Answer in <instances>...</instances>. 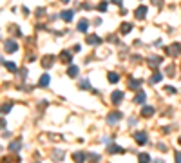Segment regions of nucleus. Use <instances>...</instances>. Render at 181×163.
Wrapping results in <instances>:
<instances>
[{
    "instance_id": "nucleus-1",
    "label": "nucleus",
    "mask_w": 181,
    "mask_h": 163,
    "mask_svg": "<svg viewBox=\"0 0 181 163\" xmlns=\"http://www.w3.org/2000/svg\"><path fill=\"white\" fill-rule=\"evenodd\" d=\"M165 53H167V56H179L181 55V44L179 42H174L172 45L165 47Z\"/></svg>"
},
{
    "instance_id": "nucleus-2",
    "label": "nucleus",
    "mask_w": 181,
    "mask_h": 163,
    "mask_svg": "<svg viewBox=\"0 0 181 163\" xmlns=\"http://www.w3.org/2000/svg\"><path fill=\"white\" fill-rule=\"evenodd\" d=\"M123 118V114H121L120 111H114V112H109L107 114V123H111V125H114V123H118Z\"/></svg>"
},
{
    "instance_id": "nucleus-3",
    "label": "nucleus",
    "mask_w": 181,
    "mask_h": 163,
    "mask_svg": "<svg viewBox=\"0 0 181 163\" xmlns=\"http://www.w3.org/2000/svg\"><path fill=\"white\" fill-rule=\"evenodd\" d=\"M134 140H136V143H138V145H145V143L149 142L147 132H143V131H140V132H134Z\"/></svg>"
},
{
    "instance_id": "nucleus-4",
    "label": "nucleus",
    "mask_w": 181,
    "mask_h": 163,
    "mask_svg": "<svg viewBox=\"0 0 181 163\" xmlns=\"http://www.w3.org/2000/svg\"><path fill=\"white\" fill-rule=\"evenodd\" d=\"M154 112H156V109H154L152 105H143V107H141V116H143V118H149V116H152Z\"/></svg>"
},
{
    "instance_id": "nucleus-5",
    "label": "nucleus",
    "mask_w": 181,
    "mask_h": 163,
    "mask_svg": "<svg viewBox=\"0 0 181 163\" xmlns=\"http://www.w3.org/2000/svg\"><path fill=\"white\" fill-rule=\"evenodd\" d=\"M134 17H136V20H143V18L147 17V6H140V7L134 11Z\"/></svg>"
},
{
    "instance_id": "nucleus-6",
    "label": "nucleus",
    "mask_w": 181,
    "mask_h": 163,
    "mask_svg": "<svg viewBox=\"0 0 181 163\" xmlns=\"http://www.w3.org/2000/svg\"><path fill=\"white\" fill-rule=\"evenodd\" d=\"M4 45H6V51H7V53H15V51L18 49V44L15 40H6Z\"/></svg>"
},
{
    "instance_id": "nucleus-7",
    "label": "nucleus",
    "mask_w": 181,
    "mask_h": 163,
    "mask_svg": "<svg viewBox=\"0 0 181 163\" xmlns=\"http://www.w3.org/2000/svg\"><path fill=\"white\" fill-rule=\"evenodd\" d=\"M111 100H112V103H114V105H118V103L123 100V91H114V93L111 94Z\"/></svg>"
},
{
    "instance_id": "nucleus-8",
    "label": "nucleus",
    "mask_w": 181,
    "mask_h": 163,
    "mask_svg": "<svg viewBox=\"0 0 181 163\" xmlns=\"http://www.w3.org/2000/svg\"><path fill=\"white\" fill-rule=\"evenodd\" d=\"M53 62H55V56H53V55H45V56L42 58V65H43L45 69H49V67L53 65Z\"/></svg>"
},
{
    "instance_id": "nucleus-9",
    "label": "nucleus",
    "mask_w": 181,
    "mask_h": 163,
    "mask_svg": "<svg viewBox=\"0 0 181 163\" xmlns=\"http://www.w3.org/2000/svg\"><path fill=\"white\" fill-rule=\"evenodd\" d=\"M60 60L63 63H73V55L69 53V51H62L60 53Z\"/></svg>"
},
{
    "instance_id": "nucleus-10",
    "label": "nucleus",
    "mask_w": 181,
    "mask_h": 163,
    "mask_svg": "<svg viewBox=\"0 0 181 163\" xmlns=\"http://www.w3.org/2000/svg\"><path fill=\"white\" fill-rule=\"evenodd\" d=\"M78 73H80V67H78V65H73V63H69L67 74H69L71 78H74V76H78Z\"/></svg>"
},
{
    "instance_id": "nucleus-11",
    "label": "nucleus",
    "mask_w": 181,
    "mask_h": 163,
    "mask_svg": "<svg viewBox=\"0 0 181 163\" xmlns=\"http://www.w3.org/2000/svg\"><path fill=\"white\" fill-rule=\"evenodd\" d=\"M107 150H109V154H123V152H125L120 145H109Z\"/></svg>"
},
{
    "instance_id": "nucleus-12",
    "label": "nucleus",
    "mask_w": 181,
    "mask_h": 163,
    "mask_svg": "<svg viewBox=\"0 0 181 163\" xmlns=\"http://www.w3.org/2000/svg\"><path fill=\"white\" fill-rule=\"evenodd\" d=\"M87 44H91V45H100L101 38L96 36V35H89V36H87Z\"/></svg>"
},
{
    "instance_id": "nucleus-13",
    "label": "nucleus",
    "mask_w": 181,
    "mask_h": 163,
    "mask_svg": "<svg viewBox=\"0 0 181 163\" xmlns=\"http://www.w3.org/2000/svg\"><path fill=\"white\" fill-rule=\"evenodd\" d=\"M147 62H149V65H150L152 69H158V65L161 63V58H160V56H150Z\"/></svg>"
},
{
    "instance_id": "nucleus-14",
    "label": "nucleus",
    "mask_w": 181,
    "mask_h": 163,
    "mask_svg": "<svg viewBox=\"0 0 181 163\" xmlns=\"http://www.w3.org/2000/svg\"><path fill=\"white\" fill-rule=\"evenodd\" d=\"M145 100H147V94H145L143 91H138V94L134 96V102L141 105V103H145Z\"/></svg>"
},
{
    "instance_id": "nucleus-15",
    "label": "nucleus",
    "mask_w": 181,
    "mask_h": 163,
    "mask_svg": "<svg viewBox=\"0 0 181 163\" xmlns=\"http://www.w3.org/2000/svg\"><path fill=\"white\" fill-rule=\"evenodd\" d=\"M73 160H74V163H83L85 161V154H83V152H74V154H73Z\"/></svg>"
},
{
    "instance_id": "nucleus-16",
    "label": "nucleus",
    "mask_w": 181,
    "mask_h": 163,
    "mask_svg": "<svg viewBox=\"0 0 181 163\" xmlns=\"http://www.w3.org/2000/svg\"><path fill=\"white\" fill-rule=\"evenodd\" d=\"M87 27H89V22H87V18H81V20L78 22V31L85 33V31H87Z\"/></svg>"
},
{
    "instance_id": "nucleus-17",
    "label": "nucleus",
    "mask_w": 181,
    "mask_h": 163,
    "mask_svg": "<svg viewBox=\"0 0 181 163\" xmlns=\"http://www.w3.org/2000/svg\"><path fill=\"white\" fill-rule=\"evenodd\" d=\"M11 107H13V102L2 103V105H0V112H2V114H6V112H9V111H11Z\"/></svg>"
},
{
    "instance_id": "nucleus-18",
    "label": "nucleus",
    "mask_w": 181,
    "mask_h": 163,
    "mask_svg": "<svg viewBox=\"0 0 181 163\" xmlns=\"http://www.w3.org/2000/svg\"><path fill=\"white\" fill-rule=\"evenodd\" d=\"M130 31H132V25H130V24H127V22H125V24H121V27H120L121 35H127V33H130Z\"/></svg>"
},
{
    "instance_id": "nucleus-19",
    "label": "nucleus",
    "mask_w": 181,
    "mask_h": 163,
    "mask_svg": "<svg viewBox=\"0 0 181 163\" xmlns=\"http://www.w3.org/2000/svg\"><path fill=\"white\" fill-rule=\"evenodd\" d=\"M49 80H51V78H49V74H42L38 85H40V87H47V85H49Z\"/></svg>"
},
{
    "instance_id": "nucleus-20",
    "label": "nucleus",
    "mask_w": 181,
    "mask_h": 163,
    "mask_svg": "<svg viewBox=\"0 0 181 163\" xmlns=\"http://www.w3.org/2000/svg\"><path fill=\"white\" fill-rule=\"evenodd\" d=\"M129 87L138 91V89L141 87V80H134V78H130V80H129Z\"/></svg>"
},
{
    "instance_id": "nucleus-21",
    "label": "nucleus",
    "mask_w": 181,
    "mask_h": 163,
    "mask_svg": "<svg viewBox=\"0 0 181 163\" xmlns=\"http://www.w3.org/2000/svg\"><path fill=\"white\" fill-rule=\"evenodd\" d=\"M138 161L140 163H150V156H149L147 152H141V154H138Z\"/></svg>"
},
{
    "instance_id": "nucleus-22",
    "label": "nucleus",
    "mask_w": 181,
    "mask_h": 163,
    "mask_svg": "<svg viewBox=\"0 0 181 163\" xmlns=\"http://www.w3.org/2000/svg\"><path fill=\"white\" fill-rule=\"evenodd\" d=\"M73 15H74V13H73V11H62V18H63V20L65 22H71L73 20Z\"/></svg>"
},
{
    "instance_id": "nucleus-23",
    "label": "nucleus",
    "mask_w": 181,
    "mask_h": 163,
    "mask_svg": "<svg viewBox=\"0 0 181 163\" xmlns=\"http://www.w3.org/2000/svg\"><path fill=\"white\" fill-rule=\"evenodd\" d=\"M107 78H109L111 83H118V80H120V76H118L116 73H109V74H107Z\"/></svg>"
},
{
    "instance_id": "nucleus-24",
    "label": "nucleus",
    "mask_w": 181,
    "mask_h": 163,
    "mask_svg": "<svg viewBox=\"0 0 181 163\" xmlns=\"http://www.w3.org/2000/svg\"><path fill=\"white\" fill-rule=\"evenodd\" d=\"M20 147H22V142L18 140V142H13L11 145H9V150H13V152H17V150H18Z\"/></svg>"
},
{
    "instance_id": "nucleus-25",
    "label": "nucleus",
    "mask_w": 181,
    "mask_h": 163,
    "mask_svg": "<svg viewBox=\"0 0 181 163\" xmlns=\"http://www.w3.org/2000/svg\"><path fill=\"white\" fill-rule=\"evenodd\" d=\"M149 82H150V83H160V82H161V74H160V73H154V74L150 76V80H149Z\"/></svg>"
},
{
    "instance_id": "nucleus-26",
    "label": "nucleus",
    "mask_w": 181,
    "mask_h": 163,
    "mask_svg": "<svg viewBox=\"0 0 181 163\" xmlns=\"http://www.w3.org/2000/svg\"><path fill=\"white\" fill-rule=\"evenodd\" d=\"M6 67H7V71H11V73H15V71H17L15 62H6Z\"/></svg>"
},
{
    "instance_id": "nucleus-27",
    "label": "nucleus",
    "mask_w": 181,
    "mask_h": 163,
    "mask_svg": "<svg viewBox=\"0 0 181 163\" xmlns=\"http://www.w3.org/2000/svg\"><path fill=\"white\" fill-rule=\"evenodd\" d=\"M89 160H91L92 163H98L101 160V156H100V154H89Z\"/></svg>"
},
{
    "instance_id": "nucleus-28",
    "label": "nucleus",
    "mask_w": 181,
    "mask_h": 163,
    "mask_svg": "<svg viewBox=\"0 0 181 163\" xmlns=\"http://www.w3.org/2000/svg\"><path fill=\"white\" fill-rule=\"evenodd\" d=\"M167 94H176V89L172 87V85H165V89H163Z\"/></svg>"
},
{
    "instance_id": "nucleus-29",
    "label": "nucleus",
    "mask_w": 181,
    "mask_h": 163,
    "mask_svg": "<svg viewBox=\"0 0 181 163\" xmlns=\"http://www.w3.org/2000/svg\"><path fill=\"white\" fill-rule=\"evenodd\" d=\"M107 6H109L107 2H100V4H98V11H101V13H105V11H107Z\"/></svg>"
},
{
    "instance_id": "nucleus-30",
    "label": "nucleus",
    "mask_w": 181,
    "mask_h": 163,
    "mask_svg": "<svg viewBox=\"0 0 181 163\" xmlns=\"http://www.w3.org/2000/svg\"><path fill=\"white\" fill-rule=\"evenodd\" d=\"M174 160H176V163H181V150H176V154H174Z\"/></svg>"
},
{
    "instance_id": "nucleus-31",
    "label": "nucleus",
    "mask_w": 181,
    "mask_h": 163,
    "mask_svg": "<svg viewBox=\"0 0 181 163\" xmlns=\"http://www.w3.org/2000/svg\"><path fill=\"white\" fill-rule=\"evenodd\" d=\"M80 89H89V82H87V80H81L80 82Z\"/></svg>"
},
{
    "instance_id": "nucleus-32",
    "label": "nucleus",
    "mask_w": 181,
    "mask_h": 163,
    "mask_svg": "<svg viewBox=\"0 0 181 163\" xmlns=\"http://www.w3.org/2000/svg\"><path fill=\"white\" fill-rule=\"evenodd\" d=\"M167 74H168V76L174 74V65H168V67H167Z\"/></svg>"
},
{
    "instance_id": "nucleus-33",
    "label": "nucleus",
    "mask_w": 181,
    "mask_h": 163,
    "mask_svg": "<svg viewBox=\"0 0 181 163\" xmlns=\"http://www.w3.org/2000/svg\"><path fill=\"white\" fill-rule=\"evenodd\" d=\"M55 158H56V160H62V158H63V152H55Z\"/></svg>"
},
{
    "instance_id": "nucleus-34",
    "label": "nucleus",
    "mask_w": 181,
    "mask_h": 163,
    "mask_svg": "<svg viewBox=\"0 0 181 163\" xmlns=\"http://www.w3.org/2000/svg\"><path fill=\"white\" fill-rule=\"evenodd\" d=\"M43 13H45V9H43V7H40V9H36V15H38V17H42Z\"/></svg>"
},
{
    "instance_id": "nucleus-35",
    "label": "nucleus",
    "mask_w": 181,
    "mask_h": 163,
    "mask_svg": "<svg viewBox=\"0 0 181 163\" xmlns=\"http://www.w3.org/2000/svg\"><path fill=\"white\" fill-rule=\"evenodd\" d=\"M80 49H81V45H78V44L73 47V51H74V53H80Z\"/></svg>"
},
{
    "instance_id": "nucleus-36",
    "label": "nucleus",
    "mask_w": 181,
    "mask_h": 163,
    "mask_svg": "<svg viewBox=\"0 0 181 163\" xmlns=\"http://www.w3.org/2000/svg\"><path fill=\"white\" fill-rule=\"evenodd\" d=\"M152 4H156V6H160L161 7V6H163V0H152Z\"/></svg>"
},
{
    "instance_id": "nucleus-37",
    "label": "nucleus",
    "mask_w": 181,
    "mask_h": 163,
    "mask_svg": "<svg viewBox=\"0 0 181 163\" xmlns=\"http://www.w3.org/2000/svg\"><path fill=\"white\" fill-rule=\"evenodd\" d=\"M81 7H83V9H92V6H91V4H81Z\"/></svg>"
},
{
    "instance_id": "nucleus-38",
    "label": "nucleus",
    "mask_w": 181,
    "mask_h": 163,
    "mask_svg": "<svg viewBox=\"0 0 181 163\" xmlns=\"http://www.w3.org/2000/svg\"><path fill=\"white\" fill-rule=\"evenodd\" d=\"M141 60H143L141 56H132V62H141Z\"/></svg>"
},
{
    "instance_id": "nucleus-39",
    "label": "nucleus",
    "mask_w": 181,
    "mask_h": 163,
    "mask_svg": "<svg viewBox=\"0 0 181 163\" xmlns=\"http://www.w3.org/2000/svg\"><path fill=\"white\" fill-rule=\"evenodd\" d=\"M4 127H6V122H4V120L0 118V129H4Z\"/></svg>"
},
{
    "instance_id": "nucleus-40",
    "label": "nucleus",
    "mask_w": 181,
    "mask_h": 163,
    "mask_svg": "<svg viewBox=\"0 0 181 163\" xmlns=\"http://www.w3.org/2000/svg\"><path fill=\"white\" fill-rule=\"evenodd\" d=\"M112 4H121V0H112Z\"/></svg>"
},
{
    "instance_id": "nucleus-41",
    "label": "nucleus",
    "mask_w": 181,
    "mask_h": 163,
    "mask_svg": "<svg viewBox=\"0 0 181 163\" xmlns=\"http://www.w3.org/2000/svg\"><path fill=\"white\" fill-rule=\"evenodd\" d=\"M178 143H179V145H181V136H179V138H178Z\"/></svg>"
},
{
    "instance_id": "nucleus-42",
    "label": "nucleus",
    "mask_w": 181,
    "mask_h": 163,
    "mask_svg": "<svg viewBox=\"0 0 181 163\" xmlns=\"http://www.w3.org/2000/svg\"><path fill=\"white\" fill-rule=\"evenodd\" d=\"M62 2H63V4H67V2H69V0H62Z\"/></svg>"
}]
</instances>
